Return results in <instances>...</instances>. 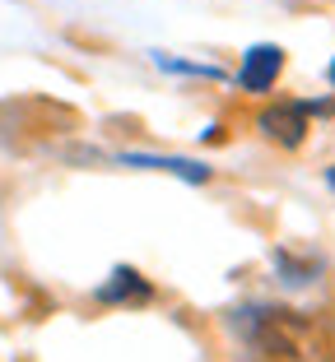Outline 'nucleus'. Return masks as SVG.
I'll use <instances>...</instances> for the list:
<instances>
[{"label":"nucleus","instance_id":"1","mask_svg":"<svg viewBox=\"0 0 335 362\" xmlns=\"http://www.w3.org/2000/svg\"><path fill=\"white\" fill-rule=\"evenodd\" d=\"M312 107L307 103H275V107H266L256 117V130L266 139H275V144H284V149H298L307 139V130H312Z\"/></svg>","mask_w":335,"mask_h":362},{"label":"nucleus","instance_id":"2","mask_svg":"<svg viewBox=\"0 0 335 362\" xmlns=\"http://www.w3.org/2000/svg\"><path fill=\"white\" fill-rule=\"evenodd\" d=\"M280 70H284V47L256 42V47H247V56H242V65H238V88L266 93V88H275Z\"/></svg>","mask_w":335,"mask_h":362},{"label":"nucleus","instance_id":"3","mask_svg":"<svg viewBox=\"0 0 335 362\" xmlns=\"http://www.w3.org/2000/svg\"><path fill=\"white\" fill-rule=\"evenodd\" d=\"M121 168H144V172H168V177H182L191 186L210 181V168L195 158H177V153H121Z\"/></svg>","mask_w":335,"mask_h":362},{"label":"nucleus","instance_id":"4","mask_svg":"<svg viewBox=\"0 0 335 362\" xmlns=\"http://www.w3.org/2000/svg\"><path fill=\"white\" fill-rule=\"evenodd\" d=\"M149 293H154V288L144 284V279L135 274V269H126V265H117V269H112V274H108V284L98 288V298H103V302H126V298L144 302V298H149Z\"/></svg>","mask_w":335,"mask_h":362},{"label":"nucleus","instance_id":"5","mask_svg":"<svg viewBox=\"0 0 335 362\" xmlns=\"http://www.w3.org/2000/svg\"><path fill=\"white\" fill-rule=\"evenodd\" d=\"M154 61H159V70H177V75H205V79H224V70H219V65L177 61V56H168V52H154Z\"/></svg>","mask_w":335,"mask_h":362},{"label":"nucleus","instance_id":"6","mask_svg":"<svg viewBox=\"0 0 335 362\" xmlns=\"http://www.w3.org/2000/svg\"><path fill=\"white\" fill-rule=\"evenodd\" d=\"M326 186H331V191H335V168H326Z\"/></svg>","mask_w":335,"mask_h":362},{"label":"nucleus","instance_id":"7","mask_svg":"<svg viewBox=\"0 0 335 362\" xmlns=\"http://www.w3.org/2000/svg\"><path fill=\"white\" fill-rule=\"evenodd\" d=\"M326 75H331V84H335V61H331V70H326Z\"/></svg>","mask_w":335,"mask_h":362}]
</instances>
